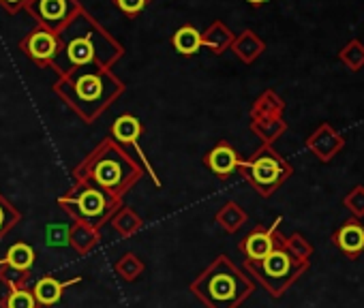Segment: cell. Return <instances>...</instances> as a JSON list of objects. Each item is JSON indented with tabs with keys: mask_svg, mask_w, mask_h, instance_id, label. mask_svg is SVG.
<instances>
[{
	"mask_svg": "<svg viewBox=\"0 0 364 308\" xmlns=\"http://www.w3.org/2000/svg\"><path fill=\"white\" fill-rule=\"evenodd\" d=\"M56 35L60 48L50 69H54L58 75L92 62L112 69L124 56V48L84 7Z\"/></svg>",
	"mask_w": 364,
	"mask_h": 308,
	"instance_id": "6da1fadb",
	"label": "cell"
},
{
	"mask_svg": "<svg viewBox=\"0 0 364 308\" xmlns=\"http://www.w3.org/2000/svg\"><path fill=\"white\" fill-rule=\"evenodd\" d=\"M52 90L82 122L92 124L124 94L127 88L112 69L92 62L58 75Z\"/></svg>",
	"mask_w": 364,
	"mask_h": 308,
	"instance_id": "7a4b0ae2",
	"label": "cell"
},
{
	"mask_svg": "<svg viewBox=\"0 0 364 308\" xmlns=\"http://www.w3.org/2000/svg\"><path fill=\"white\" fill-rule=\"evenodd\" d=\"M236 35L221 22V20H215L206 33H202V48H208L215 56H221L223 52L232 50V43H234Z\"/></svg>",
	"mask_w": 364,
	"mask_h": 308,
	"instance_id": "ac0fdd59",
	"label": "cell"
},
{
	"mask_svg": "<svg viewBox=\"0 0 364 308\" xmlns=\"http://www.w3.org/2000/svg\"><path fill=\"white\" fill-rule=\"evenodd\" d=\"M171 45L182 56H193L202 50V33L196 26H180L171 37Z\"/></svg>",
	"mask_w": 364,
	"mask_h": 308,
	"instance_id": "cb8c5ba5",
	"label": "cell"
},
{
	"mask_svg": "<svg viewBox=\"0 0 364 308\" xmlns=\"http://www.w3.org/2000/svg\"><path fill=\"white\" fill-rule=\"evenodd\" d=\"M150 3V0H114V5H116V9L118 11H122L127 18H135V16H139L144 9H146V5Z\"/></svg>",
	"mask_w": 364,
	"mask_h": 308,
	"instance_id": "1f68e13d",
	"label": "cell"
},
{
	"mask_svg": "<svg viewBox=\"0 0 364 308\" xmlns=\"http://www.w3.org/2000/svg\"><path fill=\"white\" fill-rule=\"evenodd\" d=\"M58 206L71 223H82L101 231V227H105L124 204L120 197H114L92 185L75 182L65 195L58 197Z\"/></svg>",
	"mask_w": 364,
	"mask_h": 308,
	"instance_id": "5b68a950",
	"label": "cell"
},
{
	"mask_svg": "<svg viewBox=\"0 0 364 308\" xmlns=\"http://www.w3.org/2000/svg\"><path fill=\"white\" fill-rule=\"evenodd\" d=\"M332 244L347 259H360V255L364 253V225L360 223V219L351 216L345 223H341V227L332 233Z\"/></svg>",
	"mask_w": 364,
	"mask_h": 308,
	"instance_id": "4fadbf2b",
	"label": "cell"
},
{
	"mask_svg": "<svg viewBox=\"0 0 364 308\" xmlns=\"http://www.w3.org/2000/svg\"><path fill=\"white\" fill-rule=\"evenodd\" d=\"M285 251L296 259V261H302V263H311V257H313V244L298 231L285 236V242H283Z\"/></svg>",
	"mask_w": 364,
	"mask_h": 308,
	"instance_id": "83f0119b",
	"label": "cell"
},
{
	"mask_svg": "<svg viewBox=\"0 0 364 308\" xmlns=\"http://www.w3.org/2000/svg\"><path fill=\"white\" fill-rule=\"evenodd\" d=\"M22 221V212L0 193V242H3L11 229H16Z\"/></svg>",
	"mask_w": 364,
	"mask_h": 308,
	"instance_id": "4316f807",
	"label": "cell"
},
{
	"mask_svg": "<svg viewBox=\"0 0 364 308\" xmlns=\"http://www.w3.org/2000/svg\"><path fill=\"white\" fill-rule=\"evenodd\" d=\"M251 131L262 139V143L272 145L279 137L285 135L287 122H285L283 116H277V118H257V120H251Z\"/></svg>",
	"mask_w": 364,
	"mask_h": 308,
	"instance_id": "7402d4cb",
	"label": "cell"
},
{
	"mask_svg": "<svg viewBox=\"0 0 364 308\" xmlns=\"http://www.w3.org/2000/svg\"><path fill=\"white\" fill-rule=\"evenodd\" d=\"M0 263L24 274H33V268L37 263V251L28 242H16L9 246L7 255L0 259Z\"/></svg>",
	"mask_w": 364,
	"mask_h": 308,
	"instance_id": "e0dca14e",
	"label": "cell"
},
{
	"mask_svg": "<svg viewBox=\"0 0 364 308\" xmlns=\"http://www.w3.org/2000/svg\"><path fill=\"white\" fill-rule=\"evenodd\" d=\"M309 265L311 263L296 261L281 244L259 261H245V272L259 280L272 297H281L309 270Z\"/></svg>",
	"mask_w": 364,
	"mask_h": 308,
	"instance_id": "52a82bcc",
	"label": "cell"
},
{
	"mask_svg": "<svg viewBox=\"0 0 364 308\" xmlns=\"http://www.w3.org/2000/svg\"><path fill=\"white\" fill-rule=\"evenodd\" d=\"M240 154L238 150L230 143V141H219L213 150H208V154L204 157V165L208 167V172H213L217 178L228 180L234 174H238V165H240Z\"/></svg>",
	"mask_w": 364,
	"mask_h": 308,
	"instance_id": "7c38bea8",
	"label": "cell"
},
{
	"mask_svg": "<svg viewBox=\"0 0 364 308\" xmlns=\"http://www.w3.org/2000/svg\"><path fill=\"white\" fill-rule=\"evenodd\" d=\"M189 291L206 308H240L255 291V282L228 255H219L198 278Z\"/></svg>",
	"mask_w": 364,
	"mask_h": 308,
	"instance_id": "277c9868",
	"label": "cell"
},
{
	"mask_svg": "<svg viewBox=\"0 0 364 308\" xmlns=\"http://www.w3.org/2000/svg\"><path fill=\"white\" fill-rule=\"evenodd\" d=\"M58 48H60L58 35L52 33V31H46L41 26H37L35 31H31L20 41V50L24 52V56L31 58L39 67H50L52 60L58 54Z\"/></svg>",
	"mask_w": 364,
	"mask_h": 308,
	"instance_id": "30bf717a",
	"label": "cell"
},
{
	"mask_svg": "<svg viewBox=\"0 0 364 308\" xmlns=\"http://www.w3.org/2000/svg\"><path fill=\"white\" fill-rule=\"evenodd\" d=\"M80 280H82L80 276L77 278H71V280H60L56 276H41L35 282V287H33V295H35L39 308H48V306L58 304L60 297H63V293H65V289L71 287V285H75V282H80Z\"/></svg>",
	"mask_w": 364,
	"mask_h": 308,
	"instance_id": "5bb4252c",
	"label": "cell"
},
{
	"mask_svg": "<svg viewBox=\"0 0 364 308\" xmlns=\"http://www.w3.org/2000/svg\"><path fill=\"white\" fill-rule=\"evenodd\" d=\"M75 182L92 185L114 197H124L144 176V165L112 137L101 139L71 172Z\"/></svg>",
	"mask_w": 364,
	"mask_h": 308,
	"instance_id": "3957f363",
	"label": "cell"
},
{
	"mask_svg": "<svg viewBox=\"0 0 364 308\" xmlns=\"http://www.w3.org/2000/svg\"><path fill=\"white\" fill-rule=\"evenodd\" d=\"M28 0H0V7H3L7 13H18L26 7Z\"/></svg>",
	"mask_w": 364,
	"mask_h": 308,
	"instance_id": "d6a6232c",
	"label": "cell"
},
{
	"mask_svg": "<svg viewBox=\"0 0 364 308\" xmlns=\"http://www.w3.org/2000/svg\"><path fill=\"white\" fill-rule=\"evenodd\" d=\"M101 242V231L82 223H69V236H67V244L77 253V255H88L92 253Z\"/></svg>",
	"mask_w": 364,
	"mask_h": 308,
	"instance_id": "2e32d148",
	"label": "cell"
},
{
	"mask_svg": "<svg viewBox=\"0 0 364 308\" xmlns=\"http://www.w3.org/2000/svg\"><path fill=\"white\" fill-rule=\"evenodd\" d=\"M249 5H253V7H259V5H264V3H268V0H247Z\"/></svg>",
	"mask_w": 364,
	"mask_h": 308,
	"instance_id": "836d02e7",
	"label": "cell"
},
{
	"mask_svg": "<svg viewBox=\"0 0 364 308\" xmlns=\"http://www.w3.org/2000/svg\"><path fill=\"white\" fill-rule=\"evenodd\" d=\"M285 114V101L274 92V90H264L253 107H251V120H257V118H277V116H283Z\"/></svg>",
	"mask_w": 364,
	"mask_h": 308,
	"instance_id": "44dd1931",
	"label": "cell"
},
{
	"mask_svg": "<svg viewBox=\"0 0 364 308\" xmlns=\"http://www.w3.org/2000/svg\"><path fill=\"white\" fill-rule=\"evenodd\" d=\"M343 206H345V210H347L353 219H362V216H364V185H355V187L343 197Z\"/></svg>",
	"mask_w": 364,
	"mask_h": 308,
	"instance_id": "f546056e",
	"label": "cell"
},
{
	"mask_svg": "<svg viewBox=\"0 0 364 308\" xmlns=\"http://www.w3.org/2000/svg\"><path fill=\"white\" fill-rule=\"evenodd\" d=\"M109 137L114 141H118L120 145H135L139 150V143L137 139L141 137L144 133V124L139 122V118L131 116V114H122L114 120L112 128H109Z\"/></svg>",
	"mask_w": 364,
	"mask_h": 308,
	"instance_id": "9a60e30c",
	"label": "cell"
},
{
	"mask_svg": "<svg viewBox=\"0 0 364 308\" xmlns=\"http://www.w3.org/2000/svg\"><path fill=\"white\" fill-rule=\"evenodd\" d=\"M0 282H3L7 289L28 287V282H31V274L18 272V270H11V268H7V265L0 263Z\"/></svg>",
	"mask_w": 364,
	"mask_h": 308,
	"instance_id": "4dcf8cb0",
	"label": "cell"
},
{
	"mask_svg": "<svg viewBox=\"0 0 364 308\" xmlns=\"http://www.w3.org/2000/svg\"><path fill=\"white\" fill-rule=\"evenodd\" d=\"M238 174L259 197H272L294 176V167L272 145L262 143L249 159L240 161Z\"/></svg>",
	"mask_w": 364,
	"mask_h": 308,
	"instance_id": "8992f818",
	"label": "cell"
},
{
	"mask_svg": "<svg viewBox=\"0 0 364 308\" xmlns=\"http://www.w3.org/2000/svg\"><path fill=\"white\" fill-rule=\"evenodd\" d=\"M217 225L225 231V233H236L245 227V223L249 221V214L245 212V208L236 202H225L217 214H215Z\"/></svg>",
	"mask_w": 364,
	"mask_h": 308,
	"instance_id": "ffe728a7",
	"label": "cell"
},
{
	"mask_svg": "<svg viewBox=\"0 0 364 308\" xmlns=\"http://www.w3.org/2000/svg\"><path fill=\"white\" fill-rule=\"evenodd\" d=\"M279 225H281V219H277L270 227L257 225L242 238V242L238 244V251L242 253L245 261H259L285 242V236L279 231Z\"/></svg>",
	"mask_w": 364,
	"mask_h": 308,
	"instance_id": "9c48e42d",
	"label": "cell"
},
{
	"mask_svg": "<svg viewBox=\"0 0 364 308\" xmlns=\"http://www.w3.org/2000/svg\"><path fill=\"white\" fill-rule=\"evenodd\" d=\"M306 148L315 154V159L319 163H330L336 154L345 148V137L330 122H321L306 137Z\"/></svg>",
	"mask_w": 364,
	"mask_h": 308,
	"instance_id": "8fae6325",
	"label": "cell"
},
{
	"mask_svg": "<svg viewBox=\"0 0 364 308\" xmlns=\"http://www.w3.org/2000/svg\"><path fill=\"white\" fill-rule=\"evenodd\" d=\"M338 60L353 73H358L364 67V43L360 39H351L341 52H338Z\"/></svg>",
	"mask_w": 364,
	"mask_h": 308,
	"instance_id": "f1b7e54d",
	"label": "cell"
},
{
	"mask_svg": "<svg viewBox=\"0 0 364 308\" xmlns=\"http://www.w3.org/2000/svg\"><path fill=\"white\" fill-rule=\"evenodd\" d=\"M112 229L120 236V238H133L141 227H144V219L129 206H122L109 221Z\"/></svg>",
	"mask_w": 364,
	"mask_h": 308,
	"instance_id": "603a6c76",
	"label": "cell"
},
{
	"mask_svg": "<svg viewBox=\"0 0 364 308\" xmlns=\"http://www.w3.org/2000/svg\"><path fill=\"white\" fill-rule=\"evenodd\" d=\"M146 265L144 261L135 255V253H124L116 263H114V272L120 280L124 282H135L141 274H144Z\"/></svg>",
	"mask_w": 364,
	"mask_h": 308,
	"instance_id": "d4e9b609",
	"label": "cell"
},
{
	"mask_svg": "<svg viewBox=\"0 0 364 308\" xmlns=\"http://www.w3.org/2000/svg\"><path fill=\"white\" fill-rule=\"evenodd\" d=\"M80 9V0H28L24 7L37 26L52 33H58Z\"/></svg>",
	"mask_w": 364,
	"mask_h": 308,
	"instance_id": "ba28073f",
	"label": "cell"
},
{
	"mask_svg": "<svg viewBox=\"0 0 364 308\" xmlns=\"http://www.w3.org/2000/svg\"><path fill=\"white\" fill-rule=\"evenodd\" d=\"M0 308H39V304L31 287H20L7 289V293L0 297Z\"/></svg>",
	"mask_w": 364,
	"mask_h": 308,
	"instance_id": "484cf974",
	"label": "cell"
},
{
	"mask_svg": "<svg viewBox=\"0 0 364 308\" xmlns=\"http://www.w3.org/2000/svg\"><path fill=\"white\" fill-rule=\"evenodd\" d=\"M266 50V43L253 33V31H242L240 35H236L234 43H232V52L245 62V65H253Z\"/></svg>",
	"mask_w": 364,
	"mask_h": 308,
	"instance_id": "d6986e66",
	"label": "cell"
}]
</instances>
